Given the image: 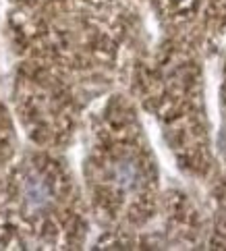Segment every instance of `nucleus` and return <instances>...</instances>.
<instances>
[{
	"instance_id": "f257e3e1",
	"label": "nucleus",
	"mask_w": 226,
	"mask_h": 251,
	"mask_svg": "<svg viewBox=\"0 0 226 251\" xmlns=\"http://www.w3.org/2000/svg\"><path fill=\"white\" fill-rule=\"evenodd\" d=\"M23 200L29 210H42L50 203V189L40 176H27L23 183Z\"/></svg>"
},
{
	"instance_id": "f03ea898",
	"label": "nucleus",
	"mask_w": 226,
	"mask_h": 251,
	"mask_svg": "<svg viewBox=\"0 0 226 251\" xmlns=\"http://www.w3.org/2000/svg\"><path fill=\"white\" fill-rule=\"evenodd\" d=\"M112 181L123 191H135L141 185V170L131 160H121L112 168Z\"/></svg>"
}]
</instances>
